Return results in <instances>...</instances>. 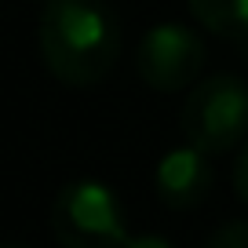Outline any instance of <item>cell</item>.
<instances>
[{"mask_svg":"<svg viewBox=\"0 0 248 248\" xmlns=\"http://www.w3.org/2000/svg\"><path fill=\"white\" fill-rule=\"evenodd\" d=\"M233 186H237V197L248 204V142H245V150H241L237 164H233Z\"/></svg>","mask_w":248,"mask_h":248,"instance_id":"ba28073f","label":"cell"},{"mask_svg":"<svg viewBox=\"0 0 248 248\" xmlns=\"http://www.w3.org/2000/svg\"><path fill=\"white\" fill-rule=\"evenodd\" d=\"M8 248H22V245H8Z\"/></svg>","mask_w":248,"mask_h":248,"instance_id":"30bf717a","label":"cell"},{"mask_svg":"<svg viewBox=\"0 0 248 248\" xmlns=\"http://www.w3.org/2000/svg\"><path fill=\"white\" fill-rule=\"evenodd\" d=\"M154 190H157V201L164 208H197V204L208 197L212 190V168H208V154L197 146H175L157 161L154 171Z\"/></svg>","mask_w":248,"mask_h":248,"instance_id":"5b68a950","label":"cell"},{"mask_svg":"<svg viewBox=\"0 0 248 248\" xmlns=\"http://www.w3.org/2000/svg\"><path fill=\"white\" fill-rule=\"evenodd\" d=\"M208 62L204 40L197 37L190 26L179 22H161L146 30L135 51V70H139L142 84L154 92H186L201 80V70Z\"/></svg>","mask_w":248,"mask_h":248,"instance_id":"277c9868","label":"cell"},{"mask_svg":"<svg viewBox=\"0 0 248 248\" xmlns=\"http://www.w3.org/2000/svg\"><path fill=\"white\" fill-rule=\"evenodd\" d=\"M37 40L55 80L92 88L117 66L121 22L106 0H44Z\"/></svg>","mask_w":248,"mask_h":248,"instance_id":"6da1fadb","label":"cell"},{"mask_svg":"<svg viewBox=\"0 0 248 248\" xmlns=\"http://www.w3.org/2000/svg\"><path fill=\"white\" fill-rule=\"evenodd\" d=\"M204 248H248V219H233V223H223L208 233Z\"/></svg>","mask_w":248,"mask_h":248,"instance_id":"52a82bcc","label":"cell"},{"mask_svg":"<svg viewBox=\"0 0 248 248\" xmlns=\"http://www.w3.org/2000/svg\"><path fill=\"white\" fill-rule=\"evenodd\" d=\"M51 233L62 248H124L132 237L117 194L95 179L70 183L55 194Z\"/></svg>","mask_w":248,"mask_h":248,"instance_id":"3957f363","label":"cell"},{"mask_svg":"<svg viewBox=\"0 0 248 248\" xmlns=\"http://www.w3.org/2000/svg\"><path fill=\"white\" fill-rule=\"evenodd\" d=\"M124 248H175V245L168 237H161V233H139V237H128Z\"/></svg>","mask_w":248,"mask_h":248,"instance_id":"9c48e42d","label":"cell"},{"mask_svg":"<svg viewBox=\"0 0 248 248\" xmlns=\"http://www.w3.org/2000/svg\"><path fill=\"white\" fill-rule=\"evenodd\" d=\"M179 132L204 154H226L248 139V84L233 73L197 80L179 109Z\"/></svg>","mask_w":248,"mask_h":248,"instance_id":"7a4b0ae2","label":"cell"},{"mask_svg":"<svg viewBox=\"0 0 248 248\" xmlns=\"http://www.w3.org/2000/svg\"><path fill=\"white\" fill-rule=\"evenodd\" d=\"M186 8L208 33L248 59V0H186Z\"/></svg>","mask_w":248,"mask_h":248,"instance_id":"8992f818","label":"cell"}]
</instances>
